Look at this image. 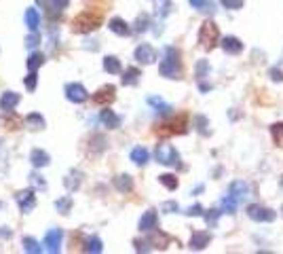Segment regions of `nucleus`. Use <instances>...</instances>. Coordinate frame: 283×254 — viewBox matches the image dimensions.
Wrapping results in <instances>:
<instances>
[{
  "label": "nucleus",
  "mask_w": 283,
  "mask_h": 254,
  "mask_svg": "<svg viewBox=\"0 0 283 254\" xmlns=\"http://www.w3.org/2000/svg\"><path fill=\"white\" fill-rule=\"evenodd\" d=\"M180 51L176 47H167L163 53V62L159 66L161 77L165 79H182V62H180Z\"/></svg>",
  "instance_id": "f257e3e1"
},
{
  "label": "nucleus",
  "mask_w": 283,
  "mask_h": 254,
  "mask_svg": "<svg viewBox=\"0 0 283 254\" xmlns=\"http://www.w3.org/2000/svg\"><path fill=\"white\" fill-rule=\"evenodd\" d=\"M102 21H104V17H102L100 11L89 9V11H83V13H78L76 17H74V21H72V30L76 32V34L93 32V30H97V28L102 26Z\"/></svg>",
  "instance_id": "f03ea898"
},
{
  "label": "nucleus",
  "mask_w": 283,
  "mask_h": 254,
  "mask_svg": "<svg viewBox=\"0 0 283 254\" xmlns=\"http://www.w3.org/2000/svg\"><path fill=\"white\" fill-rule=\"evenodd\" d=\"M218 40H220V30H218V26L213 24V21H205L203 26H201L199 30V43L203 49H213L218 45Z\"/></svg>",
  "instance_id": "7ed1b4c3"
},
{
  "label": "nucleus",
  "mask_w": 283,
  "mask_h": 254,
  "mask_svg": "<svg viewBox=\"0 0 283 254\" xmlns=\"http://www.w3.org/2000/svg\"><path fill=\"white\" fill-rule=\"evenodd\" d=\"M188 129V123H186V114L182 117H176L171 121H165L157 127V134L159 136H180V134H186Z\"/></svg>",
  "instance_id": "20e7f679"
},
{
  "label": "nucleus",
  "mask_w": 283,
  "mask_h": 254,
  "mask_svg": "<svg viewBox=\"0 0 283 254\" xmlns=\"http://www.w3.org/2000/svg\"><path fill=\"white\" fill-rule=\"evenodd\" d=\"M157 161L169 167H180V155L171 144H159L157 146Z\"/></svg>",
  "instance_id": "39448f33"
},
{
  "label": "nucleus",
  "mask_w": 283,
  "mask_h": 254,
  "mask_svg": "<svg viewBox=\"0 0 283 254\" xmlns=\"http://www.w3.org/2000/svg\"><path fill=\"white\" fill-rule=\"evenodd\" d=\"M247 216L256 222H273L277 218V212H273L270 207H264V206H247Z\"/></svg>",
  "instance_id": "423d86ee"
},
{
  "label": "nucleus",
  "mask_w": 283,
  "mask_h": 254,
  "mask_svg": "<svg viewBox=\"0 0 283 254\" xmlns=\"http://www.w3.org/2000/svg\"><path fill=\"white\" fill-rule=\"evenodd\" d=\"M61 239H63L61 229H51L49 233L45 235V241H43L45 250L51 252V254H57V252L61 250Z\"/></svg>",
  "instance_id": "0eeeda50"
},
{
  "label": "nucleus",
  "mask_w": 283,
  "mask_h": 254,
  "mask_svg": "<svg viewBox=\"0 0 283 254\" xmlns=\"http://www.w3.org/2000/svg\"><path fill=\"white\" fill-rule=\"evenodd\" d=\"M17 206H19V210L28 214V212H32L34 207H36V195H34L32 189H26L21 190V193H17Z\"/></svg>",
  "instance_id": "6e6552de"
},
{
  "label": "nucleus",
  "mask_w": 283,
  "mask_h": 254,
  "mask_svg": "<svg viewBox=\"0 0 283 254\" xmlns=\"http://www.w3.org/2000/svg\"><path fill=\"white\" fill-rule=\"evenodd\" d=\"M228 195L237 201V204H243V201L250 197V184L243 182V180H235L228 187Z\"/></svg>",
  "instance_id": "1a4fd4ad"
},
{
  "label": "nucleus",
  "mask_w": 283,
  "mask_h": 254,
  "mask_svg": "<svg viewBox=\"0 0 283 254\" xmlns=\"http://www.w3.org/2000/svg\"><path fill=\"white\" fill-rule=\"evenodd\" d=\"M66 97L74 104H83L89 97V94H87V89L80 83H70V85H66Z\"/></svg>",
  "instance_id": "9d476101"
},
{
  "label": "nucleus",
  "mask_w": 283,
  "mask_h": 254,
  "mask_svg": "<svg viewBox=\"0 0 283 254\" xmlns=\"http://www.w3.org/2000/svg\"><path fill=\"white\" fill-rule=\"evenodd\" d=\"M114 89L112 85H106V87H102L100 91H97V94H93V97H91V100H93V104H97V106H108V104H112L114 102Z\"/></svg>",
  "instance_id": "9b49d317"
},
{
  "label": "nucleus",
  "mask_w": 283,
  "mask_h": 254,
  "mask_svg": "<svg viewBox=\"0 0 283 254\" xmlns=\"http://www.w3.org/2000/svg\"><path fill=\"white\" fill-rule=\"evenodd\" d=\"M157 212L154 210H146L144 212V216L140 218V231H144V233H152V231H157Z\"/></svg>",
  "instance_id": "f8f14e48"
},
{
  "label": "nucleus",
  "mask_w": 283,
  "mask_h": 254,
  "mask_svg": "<svg viewBox=\"0 0 283 254\" xmlns=\"http://www.w3.org/2000/svg\"><path fill=\"white\" fill-rule=\"evenodd\" d=\"M135 60L140 64H152L157 60V51L150 47V45H140V47L135 49Z\"/></svg>",
  "instance_id": "ddd939ff"
},
{
  "label": "nucleus",
  "mask_w": 283,
  "mask_h": 254,
  "mask_svg": "<svg viewBox=\"0 0 283 254\" xmlns=\"http://www.w3.org/2000/svg\"><path fill=\"white\" fill-rule=\"evenodd\" d=\"M222 49L226 51V53L230 55H239L241 51H243V43H241L237 36H226V38H222Z\"/></svg>",
  "instance_id": "4468645a"
},
{
  "label": "nucleus",
  "mask_w": 283,
  "mask_h": 254,
  "mask_svg": "<svg viewBox=\"0 0 283 254\" xmlns=\"http://www.w3.org/2000/svg\"><path fill=\"white\" fill-rule=\"evenodd\" d=\"M209 241H211V233H207V231H197V233H193V238H190V248H193V250H203Z\"/></svg>",
  "instance_id": "2eb2a0df"
},
{
  "label": "nucleus",
  "mask_w": 283,
  "mask_h": 254,
  "mask_svg": "<svg viewBox=\"0 0 283 254\" xmlns=\"http://www.w3.org/2000/svg\"><path fill=\"white\" fill-rule=\"evenodd\" d=\"M19 94H15V91H7V94H2V97H0V108L7 112H13V108L19 104Z\"/></svg>",
  "instance_id": "dca6fc26"
},
{
  "label": "nucleus",
  "mask_w": 283,
  "mask_h": 254,
  "mask_svg": "<svg viewBox=\"0 0 283 254\" xmlns=\"http://www.w3.org/2000/svg\"><path fill=\"white\" fill-rule=\"evenodd\" d=\"M108 28H110L114 34H119V36H129L131 34V28L127 26V21L120 19V17H114V19L108 21Z\"/></svg>",
  "instance_id": "f3484780"
},
{
  "label": "nucleus",
  "mask_w": 283,
  "mask_h": 254,
  "mask_svg": "<svg viewBox=\"0 0 283 254\" xmlns=\"http://www.w3.org/2000/svg\"><path fill=\"white\" fill-rule=\"evenodd\" d=\"M49 155L43 151V148H34V151L30 153V163L34 167H47L49 165Z\"/></svg>",
  "instance_id": "a211bd4d"
},
{
  "label": "nucleus",
  "mask_w": 283,
  "mask_h": 254,
  "mask_svg": "<svg viewBox=\"0 0 283 254\" xmlns=\"http://www.w3.org/2000/svg\"><path fill=\"white\" fill-rule=\"evenodd\" d=\"M114 187H117V190H120V193H129V190H134V178L127 176V174H120L114 178Z\"/></svg>",
  "instance_id": "6ab92c4d"
},
{
  "label": "nucleus",
  "mask_w": 283,
  "mask_h": 254,
  "mask_svg": "<svg viewBox=\"0 0 283 254\" xmlns=\"http://www.w3.org/2000/svg\"><path fill=\"white\" fill-rule=\"evenodd\" d=\"M100 119H102V123L106 125L108 129H117V127H120V117L119 114H114L112 111H102Z\"/></svg>",
  "instance_id": "aec40b11"
},
{
  "label": "nucleus",
  "mask_w": 283,
  "mask_h": 254,
  "mask_svg": "<svg viewBox=\"0 0 283 254\" xmlns=\"http://www.w3.org/2000/svg\"><path fill=\"white\" fill-rule=\"evenodd\" d=\"M193 4V9H197L199 13H207V15H213L216 13V4L211 0H188Z\"/></svg>",
  "instance_id": "412c9836"
},
{
  "label": "nucleus",
  "mask_w": 283,
  "mask_h": 254,
  "mask_svg": "<svg viewBox=\"0 0 283 254\" xmlns=\"http://www.w3.org/2000/svg\"><path fill=\"white\" fill-rule=\"evenodd\" d=\"M142 72L137 70V68H127V70L123 72V85H127V87H131V85H137V80H140Z\"/></svg>",
  "instance_id": "4be33fe9"
},
{
  "label": "nucleus",
  "mask_w": 283,
  "mask_h": 254,
  "mask_svg": "<svg viewBox=\"0 0 283 254\" xmlns=\"http://www.w3.org/2000/svg\"><path fill=\"white\" fill-rule=\"evenodd\" d=\"M26 26L30 28L32 32L38 30V26H40V15H38L36 9H28V11H26Z\"/></svg>",
  "instance_id": "5701e85b"
},
{
  "label": "nucleus",
  "mask_w": 283,
  "mask_h": 254,
  "mask_svg": "<svg viewBox=\"0 0 283 254\" xmlns=\"http://www.w3.org/2000/svg\"><path fill=\"white\" fill-rule=\"evenodd\" d=\"M148 104L152 108H157V112H161V114H169L171 112V106L167 102H163L161 97H157V95H150L148 97Z\"/></svg>",
  "instance_id": "b1692460"
},
{
  "label": "nucleus",
  "mask_w": 283,
  "mask_h": 254,
  "mask_svg": "<svg viewBox=\"0 0 283 254\" xmlns=\"http://www.w3.org/2000/svg\"><path fill=\"white\" fill-rule=\"evenodd\" d=\"M148 151L144 146H137V148H134L131 151V161H134L135 165H144V163H148Z\"/></svg>",
  "instance_id": "393cba45"
},
{
  "label": "nucleus",
  "mask_w": 283,
  "mask_h": 254,
  "mask_svg": "<svg viewBox=\"0 0 283 254\" xmlns=\"http://www.w3.org/2000/svg\"><path fill=\"white\" fill-rule=\"evenodd\" d=\"M104 70L110 72V74H119V72H120V62H119L114 55L104 57Z\"/></svg>",
  "instance_id": "a878e982"
},
{
  "label": "nucleus",
  "mask_w": 283,
  "mask_h": 254,
  "mask_svg": "<svg viewBox=\"0 0 283 254\" xmlns=\"http://www.w3.org/2000/svg\"><path fill=\"white\" fill-rule=\"evenodd\" d=\"M26 125L30 127V129H43V127H45V119L40 117L38 112H32V114H28V117H26Z\"/></svg>",
  "instance_id": "bb28decb"
},
{
  "label": "nucleus",
  "mask_w": 283,
  "mask_h": 254,
  "mask_svg": "<svg viewBox=\"0 0 283 254\" xmlns=\"http://www.w3.org/2000/svg\"><path fill=\"white\" fill-rule=\"evenodd\" d=\"M83 250H85V252H91V254H100V252L104 250L102 239H100V238H91V239H87Z\"/></svg>",
  "instance_id": "cd10ccee"
},
{
  "label": "nucleus",
  "mask_w": 283,
  "mask_h": 254,
  "mask_svg": "<svg viewBox=\"0 0 283 254\" xmlns=\"http://www.w3.org/2000/svg\"><path fill=\"white\" fill-rule=\"evenodd\" d=\"M21 246H24V250H26V252H30V254H40V252H43V246H40L34 238H24Z\"/></svg>",
  "instance_id": "c85d7f7f"
},
{
  "label": "nucleus",
  "mask_w": 283,
  "mask_h": 254,
  "mask_svg": "<svg viewBox=\"0 0 283 254\" xmlns=\"http://www.w3.org/2000/svg\"><path fill=\"white\" fill-rule=\"evenodd\" d=\"M45 64V55L43 53H32L30 57H28V70L30 72H36L40 66Z\"/></svg>",
  "instance_id": "c756f323"
},
{
  "label": "nucleus",
  "mask_w": 283,
  "mask_h": 254,
  "mask_svg": "<svg viewBox=\"0 0 283 254\" xmlns=\"http://www.w3.org/2000/svg\"><path fill=\"white\" fill-rule=\"evenodd\" d=\"M159 182L163 184L165 189H169V190H176V189H178V178L173 176V174H163V176H159Z\"/></svg>",
  "instance_id": "7c9ffc66"
},
{
  "label": "nucleus",
  "mask_w": 283,
  "mask_h": 254,
  "mask_svg": "<svg viewBox=\"0 0 283 254\" xmlns=\"http://www.w3.org/2000/svg\"><path fill=\"white\" fill-rule=\"evenodd\" d=\"M70 207H72V199L68 197V195L55 201V210L60 212V214H68V212H70Z\"/></svg>",
  "instance_id": "2f4dec72"
},
{
  "label": "nucleus",
  "mask_w": 283,
  "mask_h": 254,
  "mask_svg": "<svg viewBox=\"0 0 283 254\" xmlns=\"http://www.w3.org/2000/svg\"><path fill=\"white\" fill-rule=\"evenodd\" d=\"M270 136H273L277 146H283V123H275L270 127Z\"/></svg>",
  "instance_id": "473e14b6"
},
{
  "label": "nucleus",
  "mask_w": 283,
  "mask_h": 254,
  "mask_svg": "<svg viewBox=\"0 0 283 254\" xmlns=\"http://www.w3.org/2000/svg\"><path fill=\"white\" fill-rule=\"evenodd\" d=\"M4 125H7V129L11 131H15V129H19L21 125H24V119H19V117H15V114H9L7 119H4Z\"/></svg>",
  "instance_id": "72a5a7b5"
},
{
  "label": "nucleus",
  "mask_w": 283,
  "mask_h": 254,
  "mask_svg": "<svg viewBox=\"0 0 283 254\" xmlns=\"http://www.w3.org/2000/svg\"><path fill=\"white\" fill-rule=\"evenodd\" d=\"M237 206H239V204H237L230 195H226V197L222 199V212H226V214H233V212L237 210Z\"/></svg>",
  "instance_id": "f704fd0d"
},
{
  "label": "nucleus",
  "mask_w": 283,
  "mask_h": 254,
  "mask_svg": "<svg viewBox=\"0 0 283 254\" xmlns=\"http://www.w3.org/2000/svg\"><path fill=\"white\" fill-rule=\"evenodd\" d=\"M148 24H150L148 15H140V17H137V21H135V32H146Z\"/></svg>",
  "instance_id": "c9c22d12"
},
{
  "label": "nucleus",
  "mask_w": 283,
  "mask_h": 254,
  "mask_svg": "<svg viewBox=\"0 0 283 254\" xmlns=\"http://www.w3.org/2000/svg\"><path fill=\"white\" fill-rule=\"evenodd\" d=\"M24 83H26V89H28V91H34V89H36V83H38L36 72H30V74H28Z\"/></svg>",
  "instance_id": "e433bc0d"
},
{
  "label": "nucleus",
  "mask_w": 283,
  "mask_h": 254,
  "mask_svg": "<svg viewBox=\"0 0 283 254\" xmlns=\"http://www.w3.org/2000/svg\"><path fill=\"white\" fill-rule=\"evenodd\" d=\"M78 178H80V174H74V176L70 174V176H66V180H63V182H66V187L72 190V189H78V184H80Z\"/></svg>",
  "instance_id": "4c0bfd02"
},
{
  "label": "nucleus",
  "mask_w": 283,
  "mask_h": 254,
  "mask_svg": "<svg viewBox=\"0 0 283 254\" xmlns=\"http://www.w3.org/2000/svg\"><path fill=\"white\" fill-rule=\"evenodd\" d=\"M194 123H197V129L201 131V134L209 136V129H207V119L205 117H197V119H194Z\"/></svg>",
  "instance_id": "58836bf2"
},
{
  "label": "nucleus",
  "mask_w": 283,
  "mask_h": 254,
  "mask_svg": "<svg viewBox=\"0 0 283 254\" xmlns=\"http://www.w3.org/2000/svg\"><path fill=\"white\" fill-rule=\"evenodd\" d=\"M207 70H209V64H207V60H201L197 64V79H203L207 74Z\"/></svg>",
  "instance_id": "ea45409f"
},
{
  "label": "nucleus",
  "mask_w": 283,
  "mask_h": 254,
  "mask_svg": "<svg viewBox=\"0 0 283 254\" xmlns=\"http://www.w3.org/2000/svg\"><path fill=\"white\" fill-rule=\"evenodd\" d=\"M30 180H32V184H34V187H36V189H47V182H45L43 180V176H38V174H32L30 176Z\"/></svg>",
  "instance_id": "a19ab883"
},
{
  "label": "nucleus",
  "mask_w": 283,
  "mask_h": 254,
  "mask_svg": "<svg viewBox=\"0 0 283 254\" xmlns=\"http://www.w3.org/2000/svg\"><path fill=\"white\" fill-rule=\"evenodd\" d=\"M218 216H220V210H209V212L205 214L207 224H216V222H218Z\"/></svg>",
  "instance_id": "79ce46f5"
},
{
  "label": "nucleus",
  "mask_w": 283,
  "mask_h": 254,
  "mask_svg": "<svg viewBox=\"0 0 283 254\" xmlns=\"http://www.w3.org/2000/svg\"><path fill=\"white\" fill-rule=\"evenodd\" d=\"M222 4L226 9H241L243 7V0H222Z\"/></svg>",
  "instance_id": "37998d69"
},
{
  "label": "nucleus",
  "mask_w": 283,
  "mask_h": 254,
  "mask_svg": "<svg viewBox=\"0 0 283 254\" xmlns=\"http://www.w3.org/2000/svg\"><path fill=\"white\" fill-rule=\"evenodd\" d=\"M161 210L167 212V214H171V212H178V204H176V201H165Z\"/></svg>",
  "instance_id": "c03bdc74"
},
{
  "label": "nucleus",
  "mask_w": 283,
  "mask_h": 254,
  "mask_svg": "<svg viewBox=\"0 0 283 254\" xmlns=\"http://www.w3.org/2000/svg\"><path fill=\"white\" fill-rule=\"evenodd\" d=\"M38 40H40V36H38V34H36V32H32V34H30V36H28V38H26V45H28V47H30V49H32V47H36V45H38Z\"/></svg>",
  "instance_id": "a18cd8bd"
},
{
  "label": "nucleus",
  "mask_w": 283,
  "mask_h": 254,
  "mask_svg": "<svg viewBox=\"0 0 283 254\" xmlns=\"http://www.w3.org/2000/svg\"><path fill=\"white\" fill-rule=\"evenodd\" d=\"M51 4L57 9V11H63L68 9V4H70V0H51Z\"/></svg>",
  "instance_id": "49530a36"
},
{
  "label": "nucleus",
  "mask_w": 283,
  "mask_h": 254,
  "mask_svg": "<svg viewBox=\"0 0 283 254\" xmlns=\"http://www.w3.org/2000/svg\"><path fill=\"white\" fill-rule=\"evenodd\" d=\"M186 214H188V216H201V214H203V207H201V206L197 204V206L188 207V210H186Z\"/></svg>",
  "instance_id": "de8ad7c7"
},
{
  "label": "nucleus",
  "mask_w": 283,
  "mask_h": 254,
  "mask_svg": "<svg viewBox=\"0 0 283 254\" xmlns=\"http://www.w3.org/2000/svg\"><path fill=\"white\" fill-rule=\"evenodd\" d=\"M270 79L277 80V83L283 80V70H279V68H273V70H270Z\"/></svg>",
  "instance_id": "09e8293b"
}]
</instances>
